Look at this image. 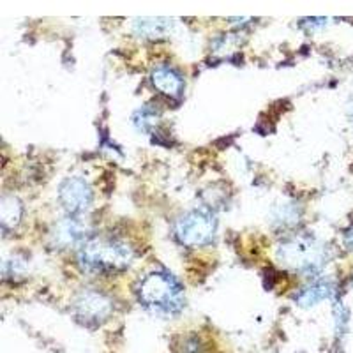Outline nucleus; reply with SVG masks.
<instances>
[{
  "label": "nucleus",
  "mask_w": 353,
  "mask_h": 353,
  "mask_svg": "<svg viewBox=\"0 0 353 353\" xmlns=\"http://www.w3.org/2000/svg\"><path fill=\"white\" fill-rule=\"evenodd\" d=\"M137 297L145 309L159 316H175L184 309V288L173 274L152 270L141 277L137 286Z\"/></svg>",
  "instance_id": "obj_1"
},
{
  "label": "nucleus",
  "mask_w": 353,
  "mask_h": 353,
  "mask_svg": "<svg viewBox=\"0 0 353 353\" xmlns=\"http://www.w3.org/2000/svg\"><path fill=\"white\" fill-rule=\"evenodd\" d=\"M134 253L124 241L113 237H94L85 241L78 251V263L88 272H121L131 265Z\"/></svg>",
  "instance_id": "obj_2"
},
{
  "label": "nucleus",
  "mask_w": 353,
  "mask_h": 353,
  "mask_svg": "<svg viewBox=\"0 0 353 353\" xmlns=\"http://www.w3.org/2000/svg\"><path fill=\"white\" fill-rule=\"evenodd\" d=\"M277 258L290 270L301 274H316L325 263V249L316 237L299 233L286 239L277 248Z\"/></svg>",
  "instance_id": "obj_3"
},
{
  "label": "nucleus",
  "mask_w": 353,
  "mask_h": 353,
  "mask_svg": "<svg viewBox=\"0 0 353 353\" xmlns=\"http://www.w3.org/2000/svg\"><path fill=\"white\" fill-rule=\"evenodd\" d=\"M176 239L185 245L200 248L209 245L216 239L217 219L212 212L203 209L185 212L175 225Z\"/></svg>",
  "instance_id": "obj_4"
},
{
  "label": "nucleus",
  "mask_w": 353,
  "mask_h": 353,
  "mask_svg": "<svg viewBox=\"0 0 353 353\" xmlns=\"http://www.w3.org/2000/svg\"><path fill=\"white\" fill-rule=\"evenodd\" d=\"M113 304L108 295L99 290H81L72 301L74 320L83 327H99L110 318Z\"/></svg>",
  "instance_id": "obj_5"
},
{
  "label": "nucleus",
  "mask_w": 353,
  "mask_h": 353,
  "mask_svg": "<svg viewBox=\"0 0 353 353\" xmlns=\"http://www.w3.org/2000/svg\"><path fill=\"white\" fill-rule=\"evenodd\" d=\"M59 201L69 217H78L92 203V189L80 176H69L59 188Z\"/></svg>",
  "instance_id": "obj_6"
},
{
  "label": "nucleus",
  "mask_w": 353,
  "mask_h": 353,
  "mask_svg": "<svg viewBox=\"0 0 353 353\" xmlns=\"http://www.w3.org/2000/svg\"><path fill=\"white\" fill-rule=\"evenodd\" d=\"M150 80H152L154 87L170 99H179L184 92V78L172 65L161 64L154 68L150 72Z\"/></svg>",
  "instance_id": "obj_7"
},
{
  "label": "nucleus",
  "mask_w": 353,
  "mask_h": 353,
  "mask_svg": "<svg viewBox=\"0 0 353 353\" xmlns=\"http://www.w3.org/2000/svg\"><path fill=\"white\" fill-rule=\"evenodd\" d=\"M53 244L59 248H71V245L83 244L85 242V228L77 217H65V219L59 221L53 226L52 232Z\"/></svg>",
  "instance_id": "obj_8"
},
{
  "label": "nucleus",
  "mask_w": 353,
  "mask_h": 353,
  "mask_svg": "<svg viewBox=\"0 0 353 353\" xmlns=\"http://www.w3.org/2000/svg\"><path fill=\"white\" fill-rule=\"evenodd\" d=\"M170 18H137L131 21L132 32L143 39H161L172 30Z\"/></svg>",
  "instance_id": "obj_9"
},
{
  "label": "nucleus",
  "mask_w": 353,
  "mask_h": 353,
  "mask_svg": "<svg viewBox=\"0 0 353 353\" xmlns=\"http://www.w3.org/2000/svg\"><path fill=\"white\" fill-rule=\"evenodd\" d=\"M334 293V286L330 281H316L313 285L305 286L301 292L295 295V301L301 307H313V305L320 304L321 301L329 299Z\"/></svg>",
  "instance_id": "obj_10"
},
{
  "label": "nucleus",
  "mask_w": 353,
  "mask_h": 353,
  "mask_svg": "<svg viewBox=\"0 0 353 353\" xmlns=\"http://www.w3.org/2000/svg\"><path fill=\"white\" fill-rule=\"evenodd\" d=\"M299 221H301V210L292 201L276 205V209L272 210L274 228H292L293 225H297Z\"/></svg>",
  "instance_id": "obj_11"
},
{
  "label": "nucleus",
  "mask_w": 353,
  "mask_h": 353,
  "mask_svg": "<svg viewBox=\"0 0 353 353\" xmlns=\"http://www.w3.org/2000/svg\"><path fill=\"white\" fill-rule=\"evenodd\" d=\"M21 221V203L12 196H4L2 200V226L17 228Z\"/></svg>",
  "instance_id": "obj_12"
},
{
  "label": "nucleus",
  "mask_w": 353,
  "mask_h": 353,
  "mask_svg": "<svg viewBox=\"0 0 353 353\" xmlns=\"http://www.w3.org/2000/svg\"><path fill=\"white\" fill-rule=\"evenodd\" d=\"M157 119H159V112L154 106H141L140 110L132 113V124L140 131L149 132L156 128Z\"/></svg>",
  "instance_id": "obj_13"
},
{
  "label": "nucleus",
  "mask_w": 353,
  "mask_h": 353,
  "mask_svg": "<svg viewBox=\"0 0 353 353\" xmlns=\"http://www.w3.org/2000/svg\"><path fill=\"white\" fill-rule=\"evenodd\" d=\"M345 244L348 245V248L353 249V228L348 230V233L345 235Z\"/></svg>",
  "instance_id": "obj_14"
}]
</instances>
